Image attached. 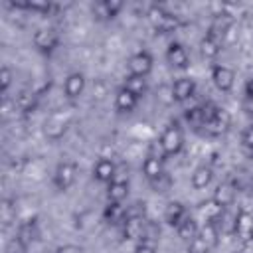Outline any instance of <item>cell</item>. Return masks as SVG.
Wrapping results in <instances>:
<instances>
[{
    "label": "cell",
    "instance_id": "cell-1",
    "mask_svg": "<svg viewBox=\"0 0 253 253\" xmlns=\"http://www.w3.org/2000/svg\"><path fill=\"white\" fill-rule=\"evenodd\" d=\"M158 144H160V148H162V152H164L166 156L178 154V152L182 150V146H184V134H182L180 126L168 125V126L162 130Z\"/></svg>",
    "mask_w": 253,
    "mask_h": 253
},
{
    "label": "cell",
    "instance_id": "cell-2",
    "mask_svg": "<svg viewBox=\"0 0 253 253\" xmlns=\"http://www.w3.org/2000/svg\"><path fill=\"white\" fill-rule=\"evenodd\" d=\"M75 178H77V166L73 162H59L53 172V186L59 192H65L73 186Z\"/></svg>",
    "mask_w": 253,
    "mask_h": 253
},
{
    "label": "cell",
    "instance_id": "cell-3",
    "mask_svg": "<svg viewBox=\"0 0 253 253\" xmlns=\"http://www.w3.org/2000/svg\"><path fill=\"white\" fill-rule=\"evenodd\" d=\"M32 40H34V45H36L40 51L49 53V51H53V49L57 47V43H59V34H57L55 28H40V30H36V34H34Z\"/></svg>",
    "mask_w": 253,
    "mask_h": 253
},
{
    "label": "cell",
    "instance_id": "cell-4",
    "mask_svg": "<svg viewBox=\"0 0 253 253\" xmlns=\"http://www.w3.org/2000/svg\"><path fill=\"white\" fill-rule=\"evenodd\" d=\"M152 63H154L152 55L148 51L140 49V51H136L128 57V73L138 75V77H146L152 71Z\"/></svg>",
    "mask_w": 253,
    "mask_h": 253
},
{
    "label": "cell",
    "instance_id": "cell-5",
    "mask_svg": "<svg viewBox=\"0 0 253 253\" xmlns=\"http://www.w3.org/2000/svg\"><path fill=\"white\" fill-rule=\"evenodd\" d=\"M211 81L219 91L227 93V91H231V87L235 83V73L227 65H213L211 67Z\"/></svg>",
    "mask_w": 253,
    "mask_h": 253
},
{
    "label": "cell",
    "instance_id": "cell-6",
    "mask_svg": "<svg viewBox=\"0 0 253 253\" xmlns=\"http://www.w3.org/2000/svg\"><path fill=\"white\" fill-rule=\"evenodd\" d=\"M194 93H196V81L192 77H178L172 83V95H174V101H178V103L192 99Z\"/></svg>",
    "mask_w": 253,
    "mask_h": 253
},
{
    "label": "cell",
    "instance_id": "cell-7",
    "mask_svg": "<svg viewBox=\"0 0 253 253\" xmlns=\"http://www.w3.org/2000/svg\"><path fill=\"white\" fill-rule=\"evenodd\" d=\"M38 237H40V229H38L36 217H34V219L30 217V219L22 221V223L18 225V229H16V239H18L22 245H26V247H30Z\"/></svg>",
    "mask_w": 253,
    "mask_h": 253
},
{
    "label": "cell",
    "instance_id": "cell-8",
    "mask_svg": "<svg viewBox=\"0 0 253 253\" xmlns=\"http://www.w3.org/2000/svg\"><path fill=\"white\" fill-rule=\"evenodd\" d=\"M166 59L172 67H178V69H186L190 65V57H188V51L182 43L178 42H172L166 49Z\"/></svg>",
    "mask_w": 253,
    "mask_h": 253
},
{
    "label": "cell",
    "instance_id": "cell-9",
    "mask_svg": "<svg viewBox=\"0 0 253 253\" xmlns=\"http://www.w3.org/2000/svg\"><path fill=\"white\" fill-rule=\"evenodd\" d=\"M235 233L243 239V241H251L253 239V213L239 210L235 215Z\"/></svg>",
    "mask_w": 253,
    "mask_h": 253
},
{
    "label": "cell",
    "instance_id": "cell-10",
    "mask_svg": "<svg viewBox=\"0 0 253 253\" xmlns=\"http://www.w3.org/2000/svg\"><path fill=\"white\" fill-rule=\"evenodd\" d=\"M93 176H95L99 182H105V184L113 182L115 176H117V166H115V162H113L111 158H99V160L95 162V166H93Z\"/></svg>",
    "mask_w": 253,
    "mask_h": 253
},
{
    "label": "cell",
    "instance_id": "cell-11",
    "mask_svg": "<svg viewBox=\"0 0 253 253\" xmlns=\"http://www.w3.org/2000/svg\"><path fill=\"white\" fill-rule=\"evenodd\" d=\"M123 2L121 0H101L93 6V12L99 20H113L121 10H123Z\"/></svg>",
    "mask_w": 253,
    "mask_h": 253
},
{
    "label": "cell",
    "instance_id": "cell-12",
    "mask_svg": "<svg viewBox=\"0 0 253 253\" xmlns=\"http://www.w3.org/2000/svg\"><path fill=\"white\" fill-rule=\"evenodd\" d=\"M138 105V97L134 93H130L126 87H121L115 95V109L119 113H132Z\"/></svg>",
    "mask_w": 253,
    "mask_h": 253
},
{
    "label": "cell",
    "instance_id": "cell-13",
    "mask_svg": "<svg viewBox=\"0 0 253 253\" xmlns=\"http://www.w3.org/2000/svg\"><path fill=\"white\" fill-rule=\"evenodd\" d=\"M63 91L69 99H77L83 91H85V75L79 73V71H73L65 77V83H63Z\"/></svg>",
    "mask_w": 253,
    "mask_h": 253
},
{
    "label": "cell",
    "instance_id": "cell-14",
    "mask_svg": "<svg viewBox=\"0 0 253 253\" xmlns=\"http://www.w3.org/2000/svg\"><path fill=\"white\" fill-rule=\"evenodd\" d=\"M67 130V121H63L59 115H51L45 123H43V134L51 140H59Z\"/></svg>",
    "mask_w": 253,
    "mask_h": 253
},
{
    "label": "cell",
    "instance_id": "cell-15",
    "mask_svg": "<svg viewBox=\"0 0 253 253\" xmlns=\"http://www.w3.org/2000/svg\"><path fill=\"white\" fill-rule=\"evenodd\" d=\"M142 174L150 182H154L160 176H164L166 174L164 172V158H160V156H146L144 162H142Z\"/></svg>",
    "mask_w": 253,
    "mask_h": 253
},
{
    "label": "cell",
    "instance_id": "cell-16",
    "mask_svg": "<svg viewBox=\"0 0 253 253\" xmlns=\"http://www.w3.org/2000/svg\"><path fill=\"white\" fill-rule=\"evenodd\" d=\"M211 200H213L215 204H219V206L225 210L227 206H231V204L235 202V186L229 184V182H221V184L213 190Z\"/></svg>",
    "mask_w": 253,
    "mask_h": 253
},
{
    "label": "cell",
    "instance_id": "cell-17",
    "mask_svg": "<svg viewBox=\"0 0 253 253\" xmlns=\"http://www.w3.org/2000/svg\"><path fill=\"white\" fill-rule=\"evenodd\" d=\"M186 217H188L186 208H184L180 202H170V204L166 206V210H164V221H166L168 225H172V227H178Z\"/></svg>",
    "mask_w": 253,
    "mask_h": 253
},
{
    "label": "cell",
    "instance_id": "cell-18",
    "mask_svg": "<svg viewBox=\"0 0 253 253\" xmlns=\"http://www.w3.org/2000/svg\"><path fill=\"white\" fill-rule=\"evenodd\" d=\"M103 217L109 223H113V225L125 223V219H126V208L121 202H109L105 206V210H103Z\"/></svg>",
    "mask_w": 253,
    "mask_h": 253
},
{
    "label": "cell",
    "instance_id": "cell-19",
    "mask_svg": "<svg viewBox=\"0 0 253 253\" xmlns=\"http://www.w3.org/2000/svg\"><path fill=\"white\" fill-rule=\"evenodd\" d=\"M126 196H128V182L126 180H113V182H109V186H107V198H109V202H121L123 204V200H126Z\"/></svg>",
    "mask_w": 253,
    "mask_h": 253
},
{
    "label": "cell",
    "instance_id": "cell-20",
    "mask_svg": "<svg viewBox=\"0 0 253 253\" xmlns=\"http://www.w3.org/2000/svg\"><path fill=\"white\" fill-rule=\"evenodd\" d=\"M204 126H206L211 134H221V132H225L227 126H229V115H227V111H225V109H217L215 117H213L210 123H206Z\"/></svg>",
    "mask_w": 253,
    "mask_h": 253
},
{
    "label": "cell",
    "instance_id": "cell-21",
    "mask_svg": "<svg viewBox=\"0 0 253 253\" xmlns=\"http://www.w3.org/2000/svg\"><path fill=\"white\" fill-rule=\"evenodd\" d=\"M144 221L146 219H138V217L125 219V223H123V235H125V239H142Z\"/></svg>",
    "mask_w": 253,
    "mask_h": 253
},
{
    "label": "cell",
    "instance_id": "cell-22",
    "mask_svg": "<svg viewBox=\"0 0 253 253\" xmlns=\"http://www.w3.org/2000/svg\"><path fill=\"white\" fill-rule=\"evenodd\" d=\"M211 178H213V172H211L210 166H198V168L192 172V186H194L196 190H204V188L210 186Z\"/></svg>",
    "mask_w": 253,
    "mask_h": 253
},
{
    "label": "cell",
    "instance_id": "cell-23",
    "mask_svg": "<svg viewBox=\"0 0 253 253\" xmlns=\"http://www.w3.org/2000/svg\"><path fill=\"white\" fill-rule=\"evenodd\" d=\"M200 211L204 213V217H206L210 223H213V221H217V219L223 215L225 210H223L219 204H215L213 200H206V202L200 204Z\"/></svg>",
    "mask_w": 253,
    "mask_h": 253
},
{
    "label": "cell",
    "instance_id": "cell-24",
    "mask_svg": "<svg viewBox=\"0 0 253 253\" xmlns=\"http://www.w3.org/2000/svg\"><path fill=\"white\" fill-rule=\"evenodd\" d=\"M200 51H202V55H204L206 59H213V57L219 55V51H221V43H219L217 40L206 36V38L200 42Z\"/></svg>",
    "mask_w": 253,
    "mask_h": 253
},
{
    "label": "cell",
    "instance_id": "cell-25",
    "mask_svg": "<svg viewBox=\"0 0 253 253\" xmlns=\"http://www.w3.org/2000/svg\"><path fill=\"white\" fill-rule=\"evenodd\" d=\"M176 231H178V237H182V239H186V241H190V239H194L198 233H200V229H198V223H196V219H192L190 215L176 227Z\"/></svg>",
    "mask_w": 253,
    "mask_h": 253
},
{
    "label": "cell",
    "instance_id": "cell-26",
    "mask_svg": "<svg viewBox=\"0 0 253 253\" xmlns=\"http://www.w3.org/2000/svg\"><path fill=\"white\" fill-rule=\"evenodd\" d=\"M123 87H126L130 93H134L138 99L144 95V91H146V79L144 77H138V75H126V79H125V85Z\"/></svg>",
    "mask_w": 253,
    "mask_h": 253
},
{
    "label": "cell",
    "instance_id": "cell-27",
    "mask_svg": "<svg viewBox=\"0 0 253 253\" xmlns=\"http://www.w3.org/2000/svg\"><path fill=\"white\" fill-rule=\"evenodd\" d=\"M14 101H16V109H20L24 113H30L36 109V93H32V91H22Z\"/></svg>",
    "mask_w": 253,
    "mask_h": 253
},
{
    "label": "cell",
    "instance_id": "cell-28",
    "mask_svg": "<svg viewBox=\"0 0 253 253\" xmlns=\"http://www.w3.org/2000/svg\"><path fill=\"white\" fill-rule=\"evenodd\" d=\"M206 243H208V247L211 249V247H215L217 243H219V231H217V227L213 225V223H206L202 229H200V233H198Z\"/></svg>",
    "mask_w": 253,
    "mask_h": 253
},
{
    "label": "cell",
    "instance_id": "cell-29",
    "mask_svg": "<svg viewBox=\"0 0 253 253\" xmlns=\"http://www.w3.org/2000/svg\"><path fill=\"white\" fill-rule=\"evenodd\" d=\"M168 16V12L162 8V6H158V4H154V6H150L148 8V12H146V18H148V22L154 26V28H158L162 22H164V18Z\"/></svg>",
    "mask_w": 253,
    "mask_h": 253
},
{
    "label": "cell",
    "instance_id": "cell-30",
    "mask_svg": "<svg viewBox=\"0 0 253 253\" xmlns=\"http://www.w3.org/2000/svg\"><path fill=\"white\" fill-rule=\"evenodd\" d=\"M0 215H2V223L8 227L12 223V219L16 217V208L10 204V200H4L0 206Z\"/></svg>",
    "mask_w": 253,
    "mask_h": 253
},
{
    "label": "cell",
    "instance_id": "cell-31",
    "mask_svg": "<svg viewBox=\"0 0 253 253\" xmlns=\"http://www.w3.org/2000/svg\"><path fill=\"white\" fill-rule=\"evenodd\" d=\"M186 121L190 125H196V126H204V115H202V107H192L184 113Z\"/></svg>",
    "mask_w": 253,
    "mask_h": 253
},
{
    "label": "cell",
    "instance_id": "cell-32",
    "mask_svg": "<svg viewBox=\"0 0 253 253\" xmlns=\"http://www.w3.org/2000/svg\"><path fill=\"white\" fill-rule=\"evenodd\" d=\"M12 79H14L12 69H10L8 65H4V67L0 69V91H2V95L8 93V89H10V85H12Z\"/></svg>",
    "mask_w": 253,
    "mask_h": 253
},
{
    "label": "cell",
    "instance_id": "cell-33",
    "mask_svg": "<svg viewBox=\"0 0 253 253\" xmlns=\"http://www.w3.org/2000/svg\"><path fill=\"white\" fill-rule=\"evenodd\" d=\"M144 213H146V204H144V202H134V204L126 206V219H128V217L144 219Z\"/></svg>",
    "mask_w": 253,
    "mask_h": 253
},
{
    "label": "cell",
    "instance_id": "cell-34",
    "mask_svg": "<svg viewBox=\"0 0 253 253\" xmlns=\"http://www.w3.org/2000/svg\"><path fill=\"white\" fill-rule=\"evenodd\" d=\"M188 253H210V247H208V243L200 235H196L188 243Z\"/></svg>",
    "mask_w": 253,
    "mask_h": 253
},
{
    "label": "cell",
    "instance_id": "cell-35",
    "mask_svg": "<svg viewBox=\"0 0 253 253\" xmlns=\"http://www.w3.org/2000/svg\"><path fill=\"white\" fill-rule=\"evenodd\" d=\"M178 28V18L174 16V14H168L166 18H164V22L156 28V32H160V34H170V32H174Z\"/></svg>",
    "mask_w": 253,
    "mask_h": 253
},
{
    "label": "cell",
    "instance_id": "cell-36",
    "mask_svg": "<svg viewBox=\"0 0 253 253\" xmlns=\"http://www.w3.org/2000/svg\"><path fill=\"white\" fill-rule=\"evenodd\" d=\"M160 233V227H156L152 221H144V231H142V241L150 243L152 239H156Z\"/></svg>",
    "mask_w": 253,
    "mask_h": 253
},
{
    "label": "cell",
    "instance_id": "cell-37",
    "mask_svg": "<svg viewBox=\"0 0 253 253\" xmlns=\"http://www.w3.org/2000/svg\"><path fill=\"white\" fill-rule=\"evenodd\" d=\"M26 249H28V247H26V245H22V243H20V241L14 237V239H10V241L6 243L4 253H24Z\"/></svg>",
    "mask_w": 253,
    "mask_h": 253
},
{
    "label": "cell",
    "instance_id": "cell-38",
    "mask_svg": "<svg viewBox=\"0 0 253 253\" xmlns=\"http://www.w3.org/2000/svg\"><path fill=\"white\" fill-rule=\"evenodd\" d=\"M12 109L16 111V101H10L6 95H4V101H2V119L6 121L8 117H10V113H12Z\"/></svg>",
    "mask_w": 253,
    "mask_h": 253
},
{
    "label": "cell",
    "instance_id": "cell-39",
    "mask_svg": "<svg viewBox=\"0 0 253 253\" xmlns=\"http://www.w3.org/2000/svg\"><path fill=\"white\" fill-rule=\"evenodd\" d=\"M241 142H243V146H247L249 150H253V126H247V128L243 130Z\"/></svg>",
    "mask_w": 253,
    "mask_h": 253
},
{
    "label": "cell",
    "instance_id": "cell-40",
    "mask_svg": "<svg viewBox=\"0 0 253 253\" xmlns=\"http://www.w3.org/2000/svg\"><path fill=\"white\" fill-rule=\"evenodd\" d=\"M134 253H156V249H154V245H152V243L140 241V243L134 247Z\"/></svg>",
    "mask_w": 253,
    "mask_h": 253
},
{
    "label": "cell",
    "instance_id": "cell-41",
    "mask_svg": "<svg viewBox=\"0 0 253 253\" xmlns=\"http://www.w3.org/2000/svg\"><path fill=\"white\" fill-rule=\"evenodd\" d=\"M55 253H83V249L77 247V245H71V243H69V245H61Z\"/></svg>",
    "mask_w": 253,
    "mask_h": 253
},
{
    "label": "cell",
    "instance_id": "cell-42",
    "mask_svg": "<svg viewBox=\"0 0 253 253\" xmlns=\"http://www.w3.org/2000/svg\"><path fill=\"white\" fill-rule=\"evenodd\" d=\"M241 210H245V211L251 213V210H253V194H247V196H245V200H243V208H241Z\"/></svg>",
    "mask_w": 253,
    "mask_h": 253
},
{
    "label": "cell",
    "instance_id": "cell-43",
    "mask_svg": "<svg viewBox=\"0 0 253 253\" xmlns=\"http://www.w3.org/2000/svg\"><path fill=\"white\" fill-rule=\"evenodd\" d=\"M245 97H253V79H249L245 85Z\"/></svg>",
    "mask_w": 253,
    "mask_h": 253
},
{
    "label": "cell",
    "instance_id": "cell-44",
    "mask_svg": "<svg viewBox=\"0 0 253 253\" xmlns=\"http://www.w3.org/2000/svg\"><path fill=\"white\" fill-rule=\"evenodd\" d=\"M245 109L253 113V97H245Z\"/></svg>",
    "mask_w": 253,
    "mask_h": 253
},
{
    "label": "cell",
    "instance_id": "cell-45",
    "mask_svg": "<svg viewBox=\"0 0 253 253\" xmlns=\"http://www.w3.org/2000/svg\"><path fill=\"white\" fill-rule=\"evenodd\" d=\"M45 253H49V251H45Z\"/></svg>",
    "mask_w": 253,
    "mask_h": 253
}]
</instances>
